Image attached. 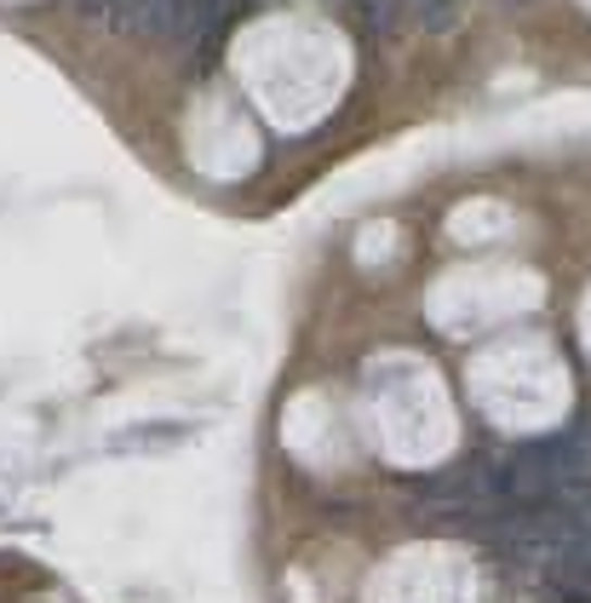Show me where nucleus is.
<instances>
[{"label": "nucleus", "mask_w": 591, "mask_h": 603, "mask_svg": "<svg viewBox=\"0 0 591 603\" xmlns=\"http://www.w3.org/2000/svg\"><path fill=\"white\" fill-rule=\"evenodd\" d=\"M414 12H419V24L431 29V35H448V29L460 24L465 0H414Z\"/></svg>", "instance_id": "obj_1"}, {"label": "nucleus", "mask_w": 591, "mask_h": 603, "mask_svg": "<svg viewBox=\"0 0 591 603\" xmlns=\"http://www.w3.org/2000/svg\"><path fill=\"white\" fill-rule=\"evenodd\" d=\"M356 7H362V17H368V29H374V35H391L407 0H356Z\"/></svg>", "instance_id": "obj_2"}]
</instances>
